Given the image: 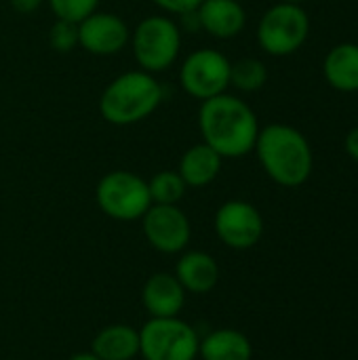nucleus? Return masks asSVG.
<instances>
[{
    "instance_id": "16",
    "label": "nucleus",
    "mask_w": 358,
    "mask_h": 360,
    "mask_svg": "<svg viewBox=\"0 0 358 360\" xmlns=\"http://www.w3.org/2000/svg\"><path fill=\"white\" fill-rule=\"evenodd\" d=\"M175 276L186 289V293L205 295L215 289L219 281V266L215 257L205 251H188L179 257Z\"/></svg>"
},
{
    "instance_id": "20",
    "label": "nucleus",
    "mask_w": 358,
    "mask_h": 360,
    "mask_svg": "<svg viewBox=\"0 0 358 360\" xmlns=\"http://www.w3.org/2000/svg\"><path fill=\"white\" fill-rule=\"evenodd\" d=\"M148 190L152 205H177L186 196L188 186L184 184L177 171L165 169L148 179Z\"/></svg>"
},
{
    "instance_id": "26",
    "label": "nucleus",
    "mask_w": 358,
    "mask_h": 360,
    "mask_svg": "<svg viewBox=\"0 0 358 360\" xmlns=\"http://www.w3.org/2000/svg\"><path fill=\"white\" fill-rule=\"evenodd\" d=\"M344 150H346V154H348L354 162H358V127L348 131V135H346V139H344Z\"/></svg>"
},
{
    "instance_id": "2",
    "label": "nucleus",
    "mask_w": 358,
    "mask_h": 360,
    "mask_svg": "<svg viewBox=\"0 0 358 360\" xmlns=\"http://www.w3.org/2000/svg\"><path fill=\"white\" fill-rule=\"evenodd\" d=\"M253 152L264 173L281 188H300L314 171V152L308 137L285 122L262 127Z\"/></svg>"
},
{
    "instance_id": "3",
    "label": "nucleus",
    "mask_w": 358,
    "mask_h": 360,
    "mask_svg": "<svg viewBox=\"0 0 358 360\" xmlns=\"http://www.w3.org/2000/svg\"><path fill=\"white\" fill-rule=\"evenodd\" d=\"M165 101L158 78L143 70H129L112 78L99 97V114L114 127H131L150 118Z\"/></svg>"
},
{
    "instance_id": "14",
    "label": "nucleus",
    "mask_w": 358,
    "mask_h": 360,
    "mask_svg": "<svg viewBox=\"0 0 358 360\" xmlns=\"http://www.w3.org/2000/svg\"><path fill=\"white\" fill-rule=\"evenodd\" d=\"M222 167H224V158L213 148L200 141L190 146L181 154L177 173L188 188H207L219 177Z\"/></svg>"
},
{
    "instance_id": "13",
    "label": "nucleus",
    "mask_w": 358,
    "mask_h": 360,
    "mask_svg": "<svg viewBox=\"0 0 358 360\" xmlns=\"http://www.w3.org/2000/svg\"><path fill=\"white\" fill-rule=\"evenodd\" d=\"M141 302L150 319L179 316L186 306V289L175 274L158 272L146 281L141 289Z\"/></svg>"
},
{
    "instance_id": "19",
    "label": "nucleus",
    "mask_w": 358,
    "mask_h": 360,
    "mask_svg": "<svg viewBox=\"0 0 358 360\" xmlns=\"http://www.w3.org/2000/svg\"><path fill=\"white\" fill-rule=\"evenodd\" d=\"M268 82V65L257 57H243L232 61L230 68V86L241 93L262 91Z\"/></svg>"
},
{
    "instance_id": "10",
    "label": "nucleus",
    "mask_w": 358,
    "mask_h": 360,
    "mask_svg": "<svg viewBox=\"0 0 358 360\" xmlns=\"http://www.w3.org/2000/svg\"><path fill=\"white\" fill-rule=\"evenodd\" d=\"M141 228L150 247L167 255L181 253L192 238V224L177 205H152L141 217Z\"/></svg>"
},
{
    "instance_id": "15",
    "label": "nucleus",
    "mask_w": 358,
    "mask_h": 360,
    "mask_svg": "<svg viewBox=\"0 0 358 360\" xmlns=\"http://www.w3.org/2000/svg\"><path fill=\"white\" fill-rule=\"evenodd\" d=\"M323 76L333 91L358 93V44L340 42L323 59Z\"/></svg>"
},
{
    "instance_id": "21",
    "label": "nucleus",
    "mask_w": 358,
    "mask_h": 360,
    "mask_svg": "<svg viewBox=\"0 0 358 360\" xmlns=\"http://www.w3.org/2000/svg\"><path fill=\"white\" fill-rule=\"evenodd\" d=\"M99 2L101 0H44V4H49L57 19L72 23H80L84 17L95 13L99 8Z\"/></svg>"
},
{
    "instance_id": "4",
    "label": "nucleus",
    "mask_w": 358,
    "mask_h": 360,
    "mask_svg": "<svg viewBox=\"0 0 358 360\" xmlns=\"http://www.w3.org/2000/svg\"><path fill=\"white\" fill-rule=\"evenodd\" d=\"M184 44V32L171 15H146L133 30L129 46L139 70L162 74L175 65Z\"/></svg>"
},
{
    "instance_id": "1",
    "label": "nucleus",
    "mask_w": 358,
    "mask_h": 360,
    "mask_svg": "<svg viewBox=\"0 0 358 360\" xmlns=\"http://www.w3.org/2000/svg\"><path fill=\"white\" fill-rule=\"evenodd\" d=\"M260 129L262 127L255 110L238 95L222 93L217 97L200 101L198 131L203 143L213 148L224 160L245 158L247 154H251Z\"/></svg>"
},
{
    "instance_id": "8",
    "label": "nucleus",
    "mask_w": 358,
    "mask_h": 360,
    "mask_svg": "<svg viewBox=\"0 0 358 360\" xmlns=\"http://www.w3.org/2000/svg\"><path fill=\"white\" fill-rule=\"evenodd\" d=\"M230 68L232 61L217 49L203 46L181 61L177 72V82L186 95L198 101H207L230 89Z\"/></svg>"
},
{
    "instance_id": "5",
    "label": "nucleus",
    "mask_w": 358,
    "mask_h": 360,
    "mask_svg": "<svg viewBox=\"0 0 358 360\" xmlns=\"http://www.w3.org/2000/svg\"><path fill=\"white\" fill-rule=\"evenodd\" d=\"M310 36V17L304 6L276 2L257 21L255 38L270 57H289L298 53Z\"/></svg>"
},
{
    "instance_id": "6",
    "label": "nucleus",
    "mask_w": 358,
    "mask_h": 360,
    "mask_svg": "<svg viewBox=\"0 0 358 360\" xmlns=\"http://www.w3.org/2000/svg\"><path fill=\"white\" fill-rule=\"evenodd\" d=\"M95 202L103 215L116 221H137L152 207L148 181L127 169L110 171L97 181Z\"/></svg>"
},
{
    "instance_id": "25",
    "label": "nucleus",
    "mask_w": 358,
    "mask_h": 360,
    "mask_svg": "<svg viewBox=\"0 0 358 360\" xmlns=\"http://www.w3.org/2000/svg\"><path fill=\"white\" fill-rule=\"evenodd\" d=\"M177 23H179V30H181V32H188V34H196V32H200V21H198L196 11L181 15Z\"/></svg>"
},
{
    "instance_id": "17",
    "label": "nucleus",
    "mask_w": 358,
    "mask_h": 360,
    "mask_svg": "<svg viewBox=\"0 0 358 360\" xmlns=\"http://www.w3.org/2000/svg\"><path fill=\"white\" fill-rule=\"evenodd\" d=\"M91 354L99 360H133L139 356V331L131 325H108L95 335Z\"/></svg>"
},
{
    "instance_id": "12",
    "label": "nucleus",
    "mask_w": 358,
    "mask_h": 360,
    "mask_svg": "<svg viewBox=\"0 0 358 360\" xmlns=\"http://www.w3.org/2000/svg\"><path fill=\"white\" fill-rule=\"evenodd\" d=\"M196 15L200 32L215 40H232L247 25V8L243 0H203Z\"/></svg>"
},
{
    "instance_id": "11",
    "label": "nucleus",
    "mask_w": 358,
    "mask_h": 360,
    "mask_svg": "<svg viewBox=\"0 0 358 360\" xmlns=\"http://www.w3.org/2000/svg\"><path fill=\"white\" fill-rule=\"evenodd\" d=\"M131 27L127 21L110 11H95L78 23V46L95 57L118 55L129 46Z\"/></svg>"
},
{
    "instance_id": "27",
    "label": "nucleus",
    "mask_w": 358,
    "mask_h": 360,
    "mask_svg": "<svg viewBox=\"0 0 358 360\" xmlns=\"http://www.w3.org/2000/svg\"><path fill=\"white\" fill-rule=\"evenodd\" d=\"M68 360H99L95 354H91V352H80V354H74L72 359Z\"/></svg>"
},
{
    "instance_id": "9",
    "label": "nucleus",
    "mask_w": 358,
    "mask_h": 360,
    "mask_svg": "<svg viewBox=\"0 0 358 360\" xmlns=\"http://www.w3.org/2000/svg\"><path fill=\"white\" fill-rule=\"evenodd\" d=\"M217 238L236 251L255 247L264 236V217L260 209L247 200H226L213 217Z\"/></svg>"
},
{
    "instance_id": "24",
    "label": "nucleus",
    "mask_w": 358,
    "mask_h": 360,
    "mask_svg": "<svg viewBox=\"0 0 358 360\" xmlns=\"http://www.w3.org/2000/svg\"><path fill=\"white\" fill-rule=\"evenodd\" d=\"M8 4L15 13L30 15V13H36L44 4V0H8Z\"/></svg>"
},
{
    "instance_id": "7",
    "label": "nucleus",
    "mask_w": 358,
    "mask_h": 360,
    "mask_svg": "<svg viewBox=\"0 0 358 360\" xmlns=\"http://www.w3.org/2000/svg\"><path fill=\"white\" fill-rule=\"evenodd\" d=\"M200 338L179 316L150 319L139 329V354L146 360H194Z\"/></svg>"
},
{
    "instance_id": "18",
    "label": "nucleus",
    "mask_w": 358,
    "mask_h": 360,
    "mask_svg": "<svg viewBox=\"0 0 358 360\" xmlns=\"http://www.w3.org/2000/svg\"><path fill=\"white\" fill-rule=\"evenodd\" d=\"M198 356L203 360H251L253 346L236 329H215L200 340Z\"/></svg>"
},
{
    "instance_id": "22",
    "label": "nucleus",
    "mask_w": 358,
    "mask_h": 360,
    "mask_svg": "<svg viewBox=\"0 0 358 360\" xmlns=\"http://www.w3.org/2000/svg\"><path fill=\"white\" fill-rule=\"evenodd\" d=\"M49 44L53 51L61 55L72 53L78 46V23L55 19V23L49 30Z\"/></svg>"
},
{
    "instance_id": "23",
    "label": "nucleus",
    "mask_w": 358,
    "mask_h": 360,
    "mask_svg": "<svg viewBox=\"0 0 358 360\" xmlns=\"http://www.w3.org/2000/svg\"><path fill=\"white\" fill-rule=\"evenodd\" d=\"M156 8H160L165 15L181 17L186 13H192L200 6L203 0H150Z\"/></svg>"
},
{
    "instance_id": "28",
    "label": "nucleus",
    "mask_w": 358,
    "mask_h": 360,
    "mask_svg": "<svg viewBox=\"0 0 358 360\" xmlns=\"http://www.w3.org/2000/svg\"><path fill=\"white\" fill-rule=\"evenodd\" d=\"M281 2H289V4H300V6H304L308 0H281Z\"/></svg>"
}]
</instances>
